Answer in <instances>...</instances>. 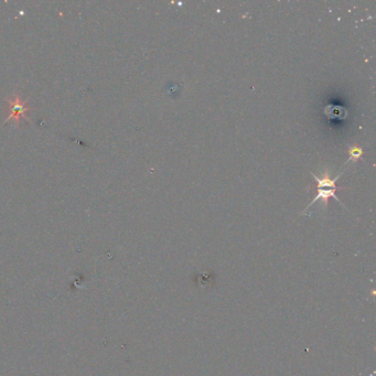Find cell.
<instances>
[{"instance_id":"6da1fadb","label":"cell","mask_w":376,"mask_h":376,"mask_svg":"<svg viewBox=\"0 0 376 376\" xmlns=\"http://www.w3.org/2000/svg\"><path fill=\"white\" fill-rule=\"evenodd\" d=\"M5 101L8 106V117L7 120L3 121L2 125L7 124L9 120H14L15 125L18 126L20 124V120H21V118L28 120L31 124L30 118L28 117L27 114L32 108L28 106L27 102L22 101L19 94H16V93L12 94L11 96L6 97Z\"/></svg>"},{"instance_id":"3957f363","label":"cell","mask_w":376,"mask_h":376,"mask_svg":"<svg viewBox=\"0 0 376 376\" xmlns=\"http://www.w3.org/2000/svg\"><path fill=\"white\" fill-rule=\"evenodd\" d=\"M363 148L358 145H353L349 147V160L346 161V163L349 162H355L358 160H363ZM345 163V165H346Z\"/></svg>"},{"instance_id":"7a4b0ae2","label":"cell","mask_w":376,"mask_h":376,"mask_svg":"<svg viewBox=\"0 0 376 376\" xmlns=\"http://www.w3.org/2000/svg\"><path fill=\"white\" fill-rule=\"evenodd\" d=\"M337 190H338V187H332V188H317V195L312 199V201L308 204V206L306 207V210H305L304 212H302V214H304L305 212L307 211L308 208H309L310 206H311L314 202H317L318 200H322V202H324V204H325V208L326 210V207H328V200H329L330 198H334V199H336L337 201L339 202V204H341V205H342L343 207H345V206H344V204H343V203L341 202V200L337 197V194H336V191H337Z\"/></svg>"}]
</instances>
